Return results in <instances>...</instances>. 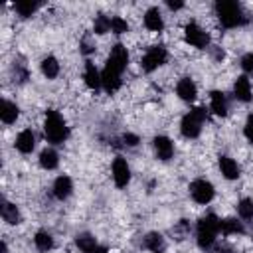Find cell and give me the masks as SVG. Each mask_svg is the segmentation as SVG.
<instances>
[{"mask_svg": "<svg viewBox=\"0 0 253 253\" xmlns=\"http://www.w3.org/2000/svg\"><path fill=\"white\" fill-rule=\"evenodd\" d=\"M213 10H215V16H217L219 24L227 30L239 28L247 22V14H245L243 6L235 0H217L213 4Z\"/></svg>", "mask_w": 253, "mask_h": 253, "instance_id": "6da1fadb", "label": "cell"}, {"mask_svg": "<svg viewBox=\"0 0 253 253\" xmlns=\"http://www.w3.org/2000/svg\"><path fill=\"white\" fill-rule=\"evenodd\" d=\"M219 217L215 213H206L196 223V243L200 249L210 251L215 245L217 233H219Z\"/></svg>", "mask_w": 253, "mask_h": 253, "instance_id": "7a4b0ae2", "label": "cell"}, {"mask_svg": "<svg viewBox=\"0 0 253 253\" xmlns=\"http://www.w3.org/2000/svg\"><path fill=\"white\" fill-rule=\"evenodd\" d=\"M43 136L47 138V142L51 144H63L69 138V126L65 123V119L61 117L59 111H45V119H43Z\"/></svg>", "mask_w": 253, "mask_h": 253, "instance_id": "3957f363", "label": "cell"}, {"mask_svg": "<svg viewBox=\"0 0 253 253\" xmlns=\"http://www.w3.org/2000/svg\"><path fill=\"white\" fill-rule=\"evenodd\" d=\"M208 111L206 107H192L180 121V132L184 138H198L202 134V126L206 123Z\"/></svg>", "mask_w": 253, "mask_h": 253, "instance_id": "277c9868", "label": "cell"}, {"mask_svg": "<svg viewBox=\"0 0 253 253\" xmlns=\"http://www.w3.org/2000/svg\"><path fill=\"white\" fill-rule=\"evenodd\" d=\"M166 61H168V49L164 45H152L140 57V69L144 73H152L158 67H162Z\"/></svg>", "mask_w": 253, "mask_h": 253, "instance_id": "5b68a950", "label": "cell"}, {"mask_svg": "<svg viewBox=\"0 0 253 253\" xmlns=\"http://www.w3.org/2000/svg\"><path fill=\"white\" fill-rule=\"evenodd\" d=\"M190 198L196 202V204H200V206H208L213 198H215V188H213V184L210 182V180H206V178H196L192 184H190Z\"/></svg>", "mask_w": 253, "mask_h": 253, "instance_id": "8992f818", "label": "cell"}, {"mask_svg": "<svg viewBox=\"0 0 253 253\" xmlns=\"http://www.w3.org/2000/svg\"><path fill=\"white\" fill-rule=\"evenodd\" d=\"M184 40L188 45L196 47V49H206L210 47V34L198 24V22H188L184 26Z\"/></svg>", "mask_w": 253, "mask_h": 253, "instance_id": "52a82bcc", "label": "cell"}, {"mask_svg": "<svg viewBox=\"0 0 253 253\" xmlns=\"http://www.w3.org/2000/svg\"><path fill=\"white\" fill-rule=\"evenodd\" d=\"M126 65H128V49H126L123 43H115V45L111 47L109 55H107L105 67L123 75V71L126 69Z\"/></svg>", "mask_w": 253, "mask_h": 253, "instance_id": "ba28073f", "label": "cell"}, {"mask_svg": "<svg viewBox=\"0 0 253 253\" xmlns=\"http://www.w3.org/2000/svg\"><path fill=\"white\" fill-rule=\"evenodd\" d=\"M111 176L117 188H126L130 182V166L126 162V158L123 156H115L113 164H111Z\"/></svg>", "mask_w": 253, "mask_h": 253, "instance_id": "9c48e42d", "label": "cell"}, {"mask_svg": "<svg viewBox=\"0 0 253 253\" xmlns=\"http://www.w3.org/2000/svg\"><path fill=\"white\" fill-rule=\"evenodd\" d=\"M142 24L148 32H154V34H160L164 30V16H162V10L158 6H150L146 8L144 16H142Z\"/></svg>", "mask_w": 253, "mask_h": 253, "instance_id": "30bf717a", "label": "cell"}, {"mask_svg": "<svg viewBox=\"0 0 253 253\" xmlns=\"http://www.w3.org/2000/svg\"><path fill=\"white\" fill-rule=\"evenodd\" d=\"M152 148H154L156 158L162 162H168L174 156V142L164 134H158L152 138Z\"/></svg>", "mask_w": 253, "mask_h": 253, "instance_id": "8fae6325", "label": "cell"}, {"mask_svg": "<svg viewBox=\"0 0 253 253\" xmlns=\"http://www.w3.org/2000/svg\"><path fill=\"white\" fill-rule=\"evenodd\" d=\"M176 95H178V99L184 101V103H194L196 97H198V85L194 83V79L182 77V79L176 83Z\"/></svg>", "mask_w": 253, "mask_h": 253, "instance_id": "7c38bea8", "label": "cell"}, {"mask_svg": "<svg viewBox=\"0 0 253 253\" xmlns=\"http://www.w3.org/2000/svg\"><path fill=\"white\" fill-rule=\"evenodd\" d=\"M233 95L237 101L241 103H249L253 101V87H251V81L247 75H239L235 81H233Z\"/></svg>", "mask_w": 253, "mask_h": 253, "instance_id": "4fadbf2b", "label": "cell"}, {"mask_svg": "<svg viewBox=\"0 0 253 253\" xmlns=\"http://www.w3.org/2000/svg\"><path fill=\"white\" fill-rule=\"evenodd\" d=\"M217 168H219V172H221V176H223L225 180H237L239 174H241L239 164H237L231 156H227V154H221V156L217 158Z\"/></svg>", "mask_w": 253, "mask_h": 253, "instance_id": "5bb4252c", "label": "cell"}, {"mask_svg": "<svg viewBox=\"0 0 253 253\" xmlns=\"http://www.w3.org/2000/svg\"><path fill=\"white\" fill-rule=\"evenodd\" d=\"M14 146H16V150L22 152V154L34 152V148H36V134H34V130H32V128L20 130L18 136H16V140H14Z\"/></svg>", "mask_w": 253, "mask_h": 253, "instance_id": "9a60e30c", "label": "cell"}, {"mask_svg": "<svg viewBox=\"0 0 253 253\" xmlns=\"http://www.w3.org/2000/svg\"><path fill=\"white\" fill-rule=\"evenodd\" d=\"M51 192L57 200H67L71 194H73V180L67 176V174H61L53 180V186H51Z\"/></svg>", "mask_w": 253, "mask_h": 253, "instance_id": "2e32d148", "label": "cell"}, {"mask_svg": "<svg viewBox=\"0 0 253 253\" xmlns=\"http://www.w3.org/2000/svg\"><path fill=\"white\" fill-rule=\"evenodd\" d=\"M83 81H85V85L91 89V91H99V89H103L101 87V71L95 67V63L93 61H85V65H83Z\"/></svg>", "mask_w": 253, "mask_h": 253, "instance_id": "e0dca14e", "label": "cell"}, {"mask_svg": "<svg viewBox=\"0 0 253 253\" xmlns=\"http://www.w3.org/2000/svg\"><path fill=\"white\" fill-rule=\"evenodd\" d=\"M123 85V79H121V73L117 71H111V69H103L101 71V87L107 91V93H117Z\"/></svg>", "mask_w": 253, "mask_h": 253, "instance_id": "ac0fdd59", "label": "cell"}, {"mask_svg": "<svg viewBox=\"0 0 253 253\" xmlns=\"http://www.w3.org/2000/svg\"><path fill=\"white\" fill-rule=\"evenodd\" d=\"M227 97H225V93L223 91H217V89H213L211 93H210V111L213 113V115H217V117H225L227 115Z\"/></svg>", "mask_w": 253, "mask_h": 253, "instance_id": "d6986e66", "label": "cell"}, {"mask_svg": "<svg viewBox=\"0 0 253 253\" xmlns=\"http://www.w3.org/2000/svg\"><path fill=\"white\" fill-rule=\"evenodd\" d=\"M219 233L225 235V237H229V235H243L245 233V225L237 217H223L219 221Z\"/></svg>", "mask_w": 253, "mask_h": 253, "instance_id": "ffe728a7", "label": "cell"}, {"mask_svg": "<svg viewBox=\"0 0 253 253\" xmlns=\"http://www.w3.org/2000/svg\"><path fill=\"white\" fill-rule=\"evenodd\" d=\"M18 117H20V107L14 101L4 99L2 101V107H0V119H2V123L4 125H14L18 121Z\"/></svg>", "mask_w": 253, "mask_h": 253, "instance_id": "44dd1931", "label": "cell"}, {"mask_svg": "<svg viewBox=\"0 0 253 253\" xmlns=\"http://www.w3.org/2000/svg\"><path fill=\"white\" fill-rule=\"evenodd\" d=\"M0 213H2V219L8 223V225H18L20 221H22V213H20V210H18V206L16 204H12V202H2V208H0Z\"/></svg>", "mask_w": 253, "mask_h": 253, "instance_id": "7402d4cb", "label": "cell"}, {"mask_svg": "<svg viewBox=\"0 0 253 253\" xmlns=\"http://www.w3.org/2000/svg\"><path fill=\"white\" fill-rule=\"evenodd\" d=\"M59 69L61 67H59V61H57L55 55H45L42 59V63H40V71H42V75L45 79H55L59 75Z\"/></svg>", "mask_w": 253, "mask_h": 253, "instance_id": "603a6c76", "label": "cell"}, {"mask_svg": "<svg viewBox=\"0 0 253 253\" xmlns=\"http://www.w3.org/2000/svg\"><path fill=\"white\" fill-rule=\"evenodd\" d=\"M38 162H40V166H42L43 170H55V168L59 166V154H57L55 148H43V150L40 152Z\"/></svg>", "mask_w": 253, "mask_h": 253, "instance_id": "cb8c5ba5", "label": "cell"}, {"mask_svg": "<svg viewBox=\"0 0 253 253\" xmlns=\"http://www.w3.org/2000/svg\"><path fill=\"white\" fill-rule=\"evenodd\" d=\"M40 8H42V4L36 0H20L14 4V10L20 18H32Z\"/></svg>", "mask_w": 253, "mask_h": 253, "instance_id": "d4e9b609", "label": "cell"}, {"mask_svg": "<svg viewBox=\"0 0 253 253\" xmlns=\"http://www.w3.org/2000/svg\"><path fill=\"white\" fill-rule=\"evenodd\" d=\"M34 245L38 247V251L47 253V251L53 249V235H51L49 231H45V229H40V231H36V235H34Z\"/></svg>", "mask_w": 253, "mask_h": 253, "instance_id": "484cf974", "label": "cell"}, {"mask_svg": "<svg viewBox=\"0 0 253 253\" xmlns=\"http://www.w3.org/2000/svg\"><path fill=\"white\" fill-rule=\"evenodd\" d=\"M142 245H144L146 251H152V253L162 251V247H164V237H162V233H158V231H150V233H146V235L142 237Z\"/></svg>", "mask_w": 253, "mask_h": 253, "instance_id": "4316f807", "label": "cell"}, {"mask_svg": "<svg viewBox=\"0 0 253 253\" xmlns=\"http://www.w3.org/2000/svg\"><path fill=\"white\" fill-rule=\"evenodd\" d=\"M75 247H77L81 253H93L95 247H97V239H95V235H91V233H79V235L75 237Z\"/></svg>", "mask_w": 253, "mask_h": 253, "instance_id": "83f0119b", "label": "cell"}, {"mask_svg": "<svg viewBox=\"0 0 253 253\" xmlns=\"http://www.w3.org/2000/svg\"><path fill=\"white\" fill-rule=\"evenodd\" d=\"M111 32V18L107 14H97L93 20V34L95 36H103Z\"/></svg>", "mask_w": 253, "mask_h": 253, "instance_id": "f1b7e54d", "label": "cell"}, {"mask_svg": "<svg viewBox=\"0 0 253 253\" xmlns=\"http://www.w3.org/2000/svg\"><path fill=\"white\" fill-rule=\"evenodd\" d=\"M237 215L241 221L253 219V200L251 198H241L237 202Z\"/></svg>", "mask_w": 253, "mask_h": 253, "instance_id": "f546056e", "label": "cell"}, {"mask_svg": "<svg viewBox=\"0 0 253 253\" xmlns=\"http://www.w3.org/2000/svg\"><path fill=\"white\" fill-rule=\"evenodd\" d=\"M79 49L83 55H91L95 49H97V43H95V34H85L81 40H79Z\"/></svg>", "mask_w": 253, "mask_h": 253, "instance_id": "4dcf8cb0", "label": "cell"}, {"mask_svg": "<svg viewBox=\"0 0 253 253\" xmlns=\"http://www.w3.org/2000/svg\"><path fill=\"white\" fill-rule=\"evenodd\" d=\"M111 32L117 34V36L126 34L128 32V22L125 18H121V16H113L111 18Z\"/></svg>", "mask_w": 253, "mask_h": 253, "instance_id": "1f68e13d", "label": "cell"}, {"mask_svg": "<svg viewBox=\"0 0 253 253\" xmlns=\"http://www.w3.org/2000/svg\"><path fill=\"white\" fill-rule=\"evenodd\" d=\"M239 67H241L245 73H253V51H247V53L241 55Z\"/></svg>", "mask_w": 253, "mask_h": 253, "instance_id": "d6a6232c", "label": "cell"}, {"mask_svg": "<svg viewBox=\"0 0 253 253\" xmlns=\"http://www.w3.org/2000/svg\"><path fill=\"white\" fill-rule=\"evenodd\" d=\"M243 136H245L249 142H253V113H249L247 119H245V125H243Z\"/></svg>", "mask_w": 253, "mask_h": 253, "instance_id": "836d02e7", "label": "cell"}, {"mask_svg": "<svg viewBox=\"0 0 253 253\" xmlns=\"http://www.w3.org/2000/svg\"><path fill=\"white\" fill-rule=\"evenodd\" d=\"M138 142H140L138 134H134V132H125V134H123V144H125V146L134 148V146H138Z\"/></svg>", "mask_w": 253, "mask_h": 253, "instance_id": "e575fe53", "label": "cell"}, {"mask_svg": "<svg viewBox=\"0 0 253 253\" xmlns=\"http://www.w3.org/2000/svg\"><path fill=\"white\" fill-rule=\"evenodd\" d=\"M184 6H186L184 2H172V0H166V8H170V10H174V12H176V10H182Z\"/></svg>", "mask_w": 253, "mask_h": 253, "instance_id": "d590c367", "label": "cell"}, {"mask_svg": "<svg viewBox=\"0 0 253 253\" xmlns=\"http://www.w3.org/2000/svg\"><path fill=\"white\" fill-rule=\"evenodd\" d=\"M93 253H109V249H107V247H103V245H97Z\"/></svg>", "mask_w": 253, "mask_h": 253, "instance_id": "8d00e7d4", "label": "cell"}, {"mask_svg": "<svg viewBox=\"0 0 253 253\" xmlns=\"http://www.w3.org/2000/svg\"><path fill=\"white\" fill-rule=\"evenodd\" d=\"M217 253H229V249L227 247H217Z\"/></svg>", "mask_w": 253, "mask_h": 253, "instance_id": "74e56055", "label": "cell"}, {"mask_svg": "<svg viewBox=\"0 0 253 253\" xmlns=\"http://www.w3.org/2000/svg\"><path fill=\"white\" fill-rule=\"evenodd\" d=\"M2 253H8V245H6V241H2Z\"/></svg>", "mask_w": 253, "mask_h": 253, "instance_id": "f35d334b", "label": "cell"}, {"mask_svg": "<svg viewBox=\"0 0 253 253\" xmlns=\"http://www.w3.org/2000/svg\"><path fill=\"white\" fill-rule=\"evenodd\" d=\"M156 253H164V251H156Z\"/></svg>", "mask_w": 253, "mask_h": 253, "instance_id": "ab89813d", "label": "cell"}]
</instances>
